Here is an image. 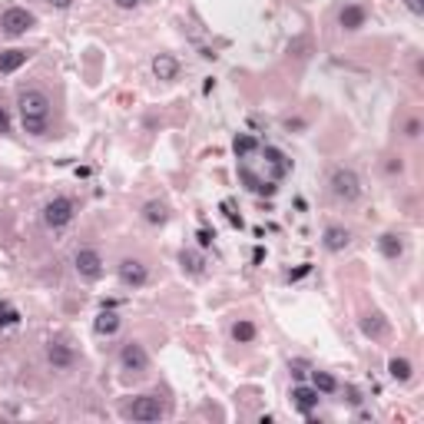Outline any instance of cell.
<instances>
[{"instance_id": "obj_1", "label": "cell", "mask_w": 424, "mask_h": 424, "mask_svg": "<svg viewBox=\"0 0 424 424\" xmlns=\"http://www.w3.org/2000/svg\"><path fill=\"white\" fill-rule=\"evenodd\" d=\"M17 106H20V123L30 136H50L53 103L43 90H24L17 97Z\"/></svg>"}, {"instance_id": "obj_2", "label": "cell", "mask_w": 424, "mask_h": 424, "mask_svg": "<svg viewBox=\"0 0 424 424\" xmlns=\"http://www.w3.org/2000/svg\"><path fill=\"white\" fill-rule=\"evenodd\" d=\"M328 189H332V196H335L338 202H345V206L362 199V179H358V173L348 169V166L332 169V176H328Z\"/></svg>"}, {"instance_id": "obj_3", "label": "cell", "mask_w": 424, "mask_h": 424, "mask_svg": "<svg viewBox=\"0 0 424 424\" xmlns=\"http://www.w3.org/2000/svg\"><path fill=\"white\" fill-rule=\"evenodd\" d=\"M123 414L129 421L153 424V421H162V418H166V404L160 401V395H139V398H133L126 404Z\"/></svg>"}, {"instance_id": "obj_4", "label": "cell", "mask_w": 424, "mask_h": 424, "mask_svg": "<svg viewBox=\"0 0 424 424\" xmlns=\"http://www.w3.org/2000/svg\"><path fill=\"white\" fill-rule=\"evenodd\" d=\"M73 215H76V202L70 199V196H53L47 206H43V225L47 229H66V225L73 222Z\"/></svg>"}, {"instance_id": "obj_5", "label": "cell", "mask_w": 424, "mask_h": 424, "mask_svg": "<svg viewBox=\"0 0 424 424\" xmlns=\"http://www.w3.org/2000/svg\"><path fill=\"white\" fill-rule=\"evenodd\" d=\"M37 27V17L27 10V7H7L0 13V34L3 37H24L27 30Z\"/></svg>"}, {"instance_id": "obj_6", "label": "cell", "mask_w": 424, "mask_h": 424, "mask_svg": "<svg viewBox=\"0 0 424 424\" xmlns=\"http://www.w3.org/2000/svg\"><path fill=\"white\" fill-rule=\"evenodd\" d=\"M73 269H76V275H80L83 282H100L103 272H106V265H103V255L93 249V246H83V249H76Z\"/></svg>"}, {"instance_id": "obj_7", "label": "cell", "mask_w": 424, "mask_h": 424, "mask_svg": "<svg viewBox=\"0 0 424 424\" xmlns=\"http://www.w3.org/2000/svg\"><path fill=\"white\" fill-rule=\"evenodd\" d=\"M116 275H120V282H123L126 288H133V292L150 285V265L143 262V259H120Z\"/></svg>"}, {"instance_id": "obj_8", "label": "cell", "mask_w": 424, "mask_h": 424, "mask_svg": "<svg viewBox=\"0 0 424 424\" xmlns=\"http://www.w3.org/2000/svg\"><path fill=\"white\" fill-rule=\"evenodd\" d=\"M120 365L129 374L150 372V351H146V345L143 341H126L123 348H120Z\"/></svg>"}, {"instance_id": "obj_9", "label": "cell", "mask_w": 424, "mask_h": 424, "mask_svg": "<svg viewBox=\"0 0 424 424\" xmlns=\"http://www.w3.org/2000/svg\"><path fill=\"white\" fill-rule=\"evenodd\" d=\"M288 398H292V408H295V411L305 414V418H312V411L318 408V401H322V395H318V391H315L312 385H295V388H292V395H288Z\"/></svg>"}, {"instance_id": "obj_10", "label": "cell", "mask_w": 424, "mask_h": 424, "mask_svg": "<svg viewBox=\"0 0 424 424\" xmlns=\"http://www.w3.org/2000/svg\"><path fill=\"white\" fill-rule=\"evenodd\" d=\"M47 362H50L53 372H70L76 365V355L66 341H50V345H47Z\"/></svg>"}, {"instance_id": "obj_11", "label": "cell", "mask_w": 424, "mask_h": 424, "mask_svg": "<svg viewBox=\"0 0 424 424\" xmlns=\"http://www.w3.org/2000/svg\"><path fill=\"white\" fill-rule=\"evenodd\" d=\"M368 24V10H365L362 3H345L341 10H338V27L345 30V34H355V30H362Z\"/></svg>"}, {"instance_id": "obj_12", "label": "cell", "mask_w": 424, "mask_h": 424, "mask_svg": "<svg viewBox=\"0 0 424 424\" xmlns=\"http://www.w3.org/2000/svg\"><path fill=\"white\" fill-rule=\"evenodd\" d=\"M239 179H242V183H246V189H249V192H255V196H275V189H278L272 179H262V176L252 173L249 162H242V166H239Z\"/></svg>"}, {"instance_id": "obj_13", "label": "cell", "mask_w": 424, "mask_h": 424, "mask_svg": "<svg viewBox=\"0 0 424 424\" xmlns=\"http://www.w3.org/2000/svg\"><path fill=\"white\" fill-rule=\"evenodd\" d=\"M153 76L162 80V83L176 80V76H179V60H176L173 53H156V57H153Z\"/></svg>"}, {"instance_id": "obj_14", "label": "cell", "mask_w": 424, "mask_h": 424, "mask_svg": "<svg viewBox=\"0 0 424 424\" xmlns=\"http://www.w3.org/2000/svg\"><path fill=\"white\" fill-rule=\"evenodd\" d=\"M262 156H265V162L272 166V183H278V179H285V176L292 173V160H288L282 150H275V146H265Z\"/></svg>"}, {"instance_id": "obj_15", "label": "cell", "mask_w": 424, "mask_h": 424, "mask_svg": "<svg viewBox=\"0 0 424 424\" xmlns=\"http://www.w3.org/2000/svg\"><path fill=\"white\" fill-rule=\"evenodd\" d=\"M378 252L385 255L388 262H398L401 255H404V239L398 232H381L378 236Z\"/></svg>"}, {"instance_id": "obj_16", "label": "cell", "mask_w": 424, "mask_h": 424, "mask_svg": "<svg viewBox=\"0 0 424 424\" xmlns=\"http://www.w3.org/2000/svg\"><path fill=\"white\" fill-rule=\"evenodd\" d=\"M348 242H351V232L345 229V225H328L325 236H322V246L328 252H345L348 249Z\"/></svg>"}, {"instance_id": "obj_17", "label": "cell", "mask_w": 424, "mask_h": 424, "mask_svg": "<svg viewBox=\"0 0 424 424\" xmlns=\"http://www.w3.org/2000/svg\"><path fill=\"white\" fill-rule=\"evenodd\" d=\"M120 325H123V318L113 312V309H106L103 305V312L97 315V322H93V328H97V335H103V338H110V335H116L120 332Z\"/></svg>"}, {"instance_id": "obj_18", "label": "cell", "mask_w": 424, "mask_h": 424, "mask_svg": "<svg viewBox=\"0 0 424 424\" xmlns=\"http://www.w3.org/2000/svg\"><path fill=\"white\" fill-rule=\"evenodd\" d=\"M229 335H232L236 345H252V341L259 338V328H255V322H249V318H239V322H232Z\"/></svg>"}, {"instance_id": "obj_19", "label": "cell", "mask_w": 424, "mask_h": 424, "mask_svg": "<svg viewBox=\"0 0 424 424\" xmlns=\"http://www.w3.org/2000/svg\"><path fill=\"white\" fill-rule=\"evenodd\" d=\"M362 332L368 338H385L388 335V318L381 312H365L362 315Z\"/></svg>"}, {"instance_id": "obj_20", "label": "cell", "mask_w": 424, "mask_h": 424, "mask_svg": "<svg viewBox=\"0 0 424 424\" xmlns=\"http://www.w3.org/2000/svg\"><path fill=\"white\" fill-rule=\"evenodd\" d=\"M388 374H391V381H398V385H408V381L414 378V365L408 362V358L395 355V358L388 362Z\"/></svg>"}, {"instance_id": "obj_21", "label": "cell", "mask_w": 424, "mask_h": 424, "mask_svg": "<svg viewBox=\"0 0 424 424\" xmlns=\"http://www.w3.org/2000/svg\"><path fill=\"white\" fill-rule=\"evenodd\" d=\"M30 60V50H0V73H17Z\"/></svg>"}, {"instance_id": "obj_22", "label": "cell", "mask_w": 424, "mask_h": 424, "mask_svg": "<svg viewBox=\"0 0 424 424\" xmlns=\"http://www.w3.org/2000/svg\"><path fill=\"white\" fill-rule=\"evenodd\" d=\"M143 222L146 225H166L169 222V209H166V202H156L150 199L143 206Z\"/></svg>"}, {"instance_id": "obj_23", "label": "cell", "mask_w": 424, "mask_h": 424, "mask_svg": "<svg viewBox=\"0 0 424 424\" xmlns=\"http://www.w3.org/2000/svg\"><path fill=\"white\" fill-rule=\"evenodd\" d=\"M255 150H259V139L252 136V133H239V136L232 139V153H236L239 160H249Z\"/></svg>"}, {"instance_id": "obj_24", "label": "cell", "mask_w": 424, "mask_h": 424, "mask_svg": "<svg viewBox=\"0 0 424 424\" xmlns=\"http://www.w3.org/2000/svg\"><path fill=\"white\" fill-rule=\"evenodd\" d=\"M309 374H312V388L318 395H335L338 391L335 374H328V372H309Z\"/></svg>"}, {"instance_id": "obj_25", "label": "cell", "mask_w": 424, "mask_h": 424, "mask_svg": "<svg viewBox=\"0 0 424 424\" xmlns=\"http://www.w3.org/2000/svg\"><path fill=\"white\" fill-rule=\"evenodd\" d=\"M13 325H20V312L13 309L10 302L0 299V332H3V328H13Z\"/></svg>"}, {"instance_id": "obj_26", "label": "cell", "mask_w": 424, "mask_h": 424, "mask_svg": "<svg viewBox=\"0 0 424 424\" xmlns=\"http://www.w3.org/2000/svg\"><path fill=\"white\" fill-rule=\"evenodd\" d=\"M179 265H183V272L199 275L206 262H202V255H196V252H183V255H179Z\"/></svg>"}, {"instance_id": "obj_27", "label": "cell", "mask_w": 424, "mask_h": 424, "mask_svg": "<svg viewBox=\"0 0 424 424\" xmlns=\"http://www.w3.org/2000/svg\"><path fill=\"white\" fill-rule=\"evenodd\" d=\"M404 136L408 139L421 136V120H418V116H408V120H404Z\"/></svg>"}, {"instance_id": "obj_28", "label": "cell", "mask_w": 424, "mask_h": 424, "mask_svg": "<svg viewBox=\"0 0 424 424\" xmlns=\"http://www.w3.org/2000/svg\"><path fill=\"white\" fill-rule=\"evenodd\" d=\"M196 239H199V249H209L212 239H215V232H209V229H199V232H196Z\"/></svg>"}, {"instance_id": "obj_29", "label": "cell", "mask_w": 424, "mask_h": 424, "mask_svg": "<svg viewBox=\"0 0 424 424\" xmlns=\"http://www.w3.org/2000/svg\"><path fill=\"white\" fill-rule=\"evenodd\" d=\"M312 272V265L305 262V265H299V269H295V272H288V282H299V278H305V275Z\"/></svg>"}, {"instance_id": "obj_30", "label": "cell", "mask_w": 424, "mask_h": 424, "mask_svg": "<svg viewBox=\"0 0 424 424\" xmlns=\"http://www.w3.org/2000/svg\"><path fill=\"white\" fill-rule=\"evenodd\" d=\"M404 7H408L414 17H424V0H404Z\"/></svg>"}, {"instance_id": "obj_31", "label": "cell", "mask_w": 424, "mask_h": 424, "mask_svg": "<svg viewBox=\"0 0 424 424\" xmlns=\"http://www.w3.org/2000/svg\"><path fill=\"white\" fill-rule=\"evenodd\" d=\"M388 173L395 176V173H401V169H404V162H401V156H391V160H388V166H385Z\"/></svg>"}, {"instance_id": "obj_32", "label": "cell", "mask_w": 424, "mask_h": 424, "mask_svg": "<svg viewBox=\"0 0 424 424\" xmlns=\"http://www.w3.org/2000/svg\"><path fill=\"white\" fill-rule=\"evenodd\" d=\"M0 133H10V113L0 106Z\"/></svg>"}, {"instance_id": "obj_33", "label": "cell", "mask_w": 424, "mask_h": 424, "mask_svg": "<svg viewBox=\"0 0 424 424\" xmlns=\"http://www.w3.org/2000/svg\"><path fill=\"white\" fill-rule=\"evenodd\" d=\"M113 3H116L120 10H136L139 7V0H113Z\"/></svg>"}, {"instance_id": "obj_34", "label": "cell", "mask_w": 424, "mask_h": 424, "mask_svg": "<svg viewBox=\"0 0 424 424\" xmlns=\"http://www.w3.org/2000/svg\"><path fill=\"white\" fill-rule=\"evenodd\" d=\"M345 395H348V404H362V395H358V388H345Z\"/></svg>"}, {"instance_id": "obj_35", "label": "cell", "mask_w": 424, "mask_h": 424, "mask_svg": "<svg viewBox=\"0 0 424 424\" xmlns=\"http://www.w3.org/2000/svg\"><path fill=\"white\" fill-rule=\"evenodd\" d=\"M50 7H57V10H70L73 7V0H47Z\"/></svg>"}, {"instance_id": "obj_36", "label": "cell", "mask_w": 424, "mask_h": 424, "mask_svg": "<svg viewBox=\"0 0 424 424\" xmlns=\"http://www.w3.org/2000/svg\"><path fill=\"white\" fill-rule=\"evenodd\" d=\"M292 374H295V378L302 381V378H305L309 372H305V365H302V362H295V365H292Z\"/></svg>"}]
</instances>
